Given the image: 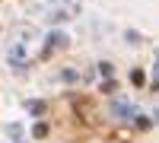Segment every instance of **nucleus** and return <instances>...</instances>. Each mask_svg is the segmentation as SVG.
<instances>
[{
    "instance_id": "39448f33",
    "label": "nucleus",
    "mask_w": 159,
    "mask_h": 143,
    "mask_svg": "<svg viewBox=\"0 0 159 143\" xmlns=\"http://www.w3.org/2000/svg\"><path fill=\"white\" fill-rule=\"evenodd\" d=\"M32 134H35L38 140H42V137H48V124H35V127H32Z\"/></svg>"
},
{
    "instance_id": "f03ea898",
    "label": "nucleus",
    "mask_w": 159,
    "mask_h": 143,
    "mask_svg": "<svg viewBox=\"0 0 159 143\" xmlns=\"http://www.w3.org/2000/svg\"><path fill=\"white\" fill-rule=\"evenodd\" d=\"M7 57H10V64H13L16 70H22V67H25V54H22V45H10Z\"/></svg>"
},
{
    "instance_id": "7ed1b4c3",
    "label": "nucleus",
    "mask_w": 159,
    "mask_h": 143,
    "mask_svg": "<svg viewBox=\"0 0 159 143\" xmlns=\"http://www.w3.org/2000/svg\"><path fill=\"white\" fill-rule=\"evenodd\" d=\"M25 108H29V114H35V118H42V114L48 111V105L42 99H32V102H25Z\"/></svg>"
},
{
    "instance_id": "20e7f679",
    "label": "nucleus",
    "mask_w": 159,
    "mask_h": 143,
    "mask_svg": "<svg viewBox=\"0 0 159 143\" xmlns=\"http://www.w3.org/2000/svg\"><path fill=\"white\" fill-rule=\"evenodd\" d=\"M115 114H118V118H127V114H130V105H127V102H115Z\"/></svg>"
},
{
    "instance_id": "f257e3e1",
    "label": "nucleus",
    "mask_w": 159,
    "mask_h": 143,
    "mask_svg": "<svg viewBox=\"0 0 159 143\" xmlns=\"http://www.w3.org/2000/svg\"><path fill=\"white\" fill-rule=\"evenodd\" d=\"M64 45H67V35L51 32V35H48V45H45V51H42V57H51V54H54V51H61Z\"/></svg>"
},
{
    "instance_id": "423d86ee",
    "label": "nucleus",
    "mask_w": 159,
    "mask_h": 143,
    "mask_svg": "<svg viewBox=\"0 0 159 143\" xmlns=\"http://www.w3.org/2000/svg\"><path fill=\"white\" fill-rule=\"evenodd\" d=\"M130 83L140 86V83H143V73H140V70H130Z\"/></svg>"
}]
</instances>
